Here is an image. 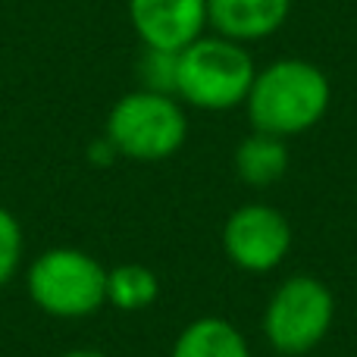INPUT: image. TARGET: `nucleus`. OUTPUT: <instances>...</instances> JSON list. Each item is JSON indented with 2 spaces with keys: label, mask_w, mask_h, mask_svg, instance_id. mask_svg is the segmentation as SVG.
I'll return each instance as SVG.
<instances>
[{
  "label": "nucleus",
  "mask_w": 357,
  "mask_h": 357,
  "mask_svg": "<svg viewBox=\"0 0 357 357\" xmlns=\"http://www.w3.org/2000/svg\"><path fill=\"white\" fill-rule=\"evenodd\" d=\"M329 100H333V85L326 73L310 60L285 56L257 69L245 98V110L254 132L289 142L314 129L326 116Z\"/></svg>",
  "instance_id": "f257e3e1"
},
{
  "label": "nucleus",
  "mask_w": 357,
  "mask_h": 357,
  "mask_svg": "<svg viewBox=\"0 0 357 357\" xmlns=\"http://www.w3.org/2000/svg\"><path fill=\"white\" fill-rule=\"evenodd\" d=\"M254 75L257 66L245 44L222 35H201L178 50L176 98L197 110L222 113L245 104Z\"/></svg>",
  "instance_id": "f03ea898"
},
{
  "label": "nucleus",
  "mask_w": 357,
  "mask_h": 357,
  "mask_svg": "<svg viewBox=\"0 0 357 357\" xmlns=\"http://www.w3.org/2000/svg\"><path fill=\"white\" fill-rule=\"evenodd\" d=\"M104 135L113 142L119 157L138 163H157L178 154L188 138V116L182 100L157 91H129L110 107Z\"/></svg>",
  "instance_id": "7ed1b4c3"
},
{
  "label": "nucleus",
  "mask_w": 357,
  "mask_h": 357,
  "mask_svg": "<svg viewBox=\"0 0 357 357\" xmlns=\"http://www.w3.org/2000/svg\"><path fill=\"white\" fill-rule=\"evenodd\" d=\"M29 295L44 314L82 320L107 304V270L79 248H50L29 266Z\"/></svg>",
  "instance_id": "20e7f679"
},
{
  "label": "nucleus",
  "mask_w": 357,
  "mask_h": 357,
  "mask_svg": "<svg viewBox=\"0 0 357 357\" xmlns=\"http://www.w3.org/2000/svg\"><path fill=\"white\" fill-rule=\"evenodd\" d=\"M335 323V295L317 276H289L270 295L264 310L266 345L282 357L310 354Z\"/></svg>",
  "instance_id": "39448f33"
},
{
  "label": "nucleus",
  "mask_w": 357,
  "mask_h": 357,
  "mask_svg": "<svg viewBox=\"0 0 357 357\" xmlns=\"http://www.w3.org/2000/svg\"><path fill=\"white\" fill-rule=\"evenodd\" d=\"M222 251L245 273H273L291 251V222L273 204H241L222 226Z\"/></svg>",
  "instance_id": "423d86ee"
},
{
  "label": "nucleus",
  "mask_w": 357,
  "mask_h": 357,
  "mask_svg": "<svg viewBox=\"0 0 357 357\" xmlns=\"http://www.w3.org/2000/svg\"><path fill=\"white\" fill-rule=\"evenodd\" d=\"M129 22L144 47L185 50L207 29V0H129Z\"/></svg>",
  "instance_id": "0eeeda50"
},
{
  "label": "nucleus",
  "mask_w": 357,
  "mask_h": 357,
  "mask_svg": "<svg viewBox=\"0 0 357 357\" xmlns=\"http://www.w3.org/2000/svg\"><path fill=\"white\" fill-rule=\"evenodd\" d=\"M291 13V0H207V22L216 35L238 44L276 35Z\"/></svg>",
  "instance_id": "6e6552de"
},
{
  "label": "nucleus",
  "mask_w": 357,
  "mask_h": 357,
  "mask_svg": "<svg viewBox=\"0 0 357 357\" xmlns=\"http://www.w3.org/2000/svg\"><path fill=\"white\" fill-rule=\"evenodd\" d=\"M235 176L251 188H270L289 173V144L285 138L266 135V132H251L241 138L232 157Z\"/></svg>",
  "instance_id": "1a4fd4ad"
},
{
  "label": "nucleus",
  "mask_w": 357,
  "mask_h": 357,
  "mask_svg": "<svg viewBox=\"0 0 357 357\" xmlns=\"http://www.w3.org/2000/svg\"><path fill=\"white\" fill-rule=\"evenodd\" d=\"M169 357H251V348L235 323L201 317L178 333Z\"/></svg>",
  "instance_id": "9d476101"
},
{
  "label": "nucleus",
  "mask_w": 357,
  "mask_h": 357,
  "mask_svg": "<svg viewBox=\"0 0 357 357\" xmlns=\"http://www.w3.org/2000/svg\"><path fill=\"white\" fill-rule=\"evenodd\" d=\"M160 298V279L144 264H119L107 270V301L116 310H144Z\"/></svg>",
  "instance_id": "9b49d317"
},
{
  "label": "nucleus",
  "mask_w": 357,
  "mask_h": 357,
  "mask_svg": "<svg viewBox=\"0 0 357 357\" xmlns=\"http://www.w3.org/2000/svg\"><path fill=\"white\" fill-rule=\"evenodd\" d=\"M138 82H142L144 91L173 94V98H176L178 54H176V50L144 47V50H142V56H138Z\"/></svg>",
  "instance_id": "f8f14e48"
},
{
  "label": "nucleus",
  "mask_w": 357,
  "mask_h": 357,
  "mask_svg": "<svg viewBox=\"0 0 357 357\" xmlns=\"http://www.w3.org/2000/svg\"><path fill=\"white\" fill-rule=\"evenodd\" d=\"M22 251H25L22 226H19L16 216L0 204V289L16 276L19 264H22Z\"/></svg>",
  "instance_id": "ddd939ff"
},
{
  "label": "nucleus",
  "mask_w": 357,
  "mask_h": 357,
  "mask_svg": "<svg viewBox=\"0 0 357 357\" xmlns=\"http://www.w3.org/2000/svg\"><path fill=\"white\" fill-rule=\"evenodd\" d=\"M119 157V151L113 148V142L107 135H100V138H94L91 144H88V160L94 163V167H110L113 160Z\"/></svg>",
  "instance_id": "4468645a"
},
{
  "label": "nucleus",
  "mask_w": 357,
  "mask_h": 357,
  "mask_svg": "<svg viewBox=\"0 0 357 357\" xmlns=\"http://www.w3.org/2000/svg\"><path fill=\"white\" fill-rule=\"evenodd\" d=\"M63 357H110L104 351H94V348H75V351H66Z\"/></svg>",
  "instance_id": "2eb2a0df"
}]
</instances>
